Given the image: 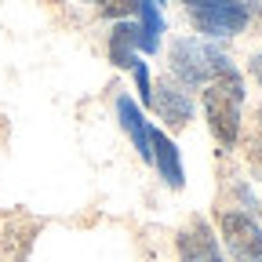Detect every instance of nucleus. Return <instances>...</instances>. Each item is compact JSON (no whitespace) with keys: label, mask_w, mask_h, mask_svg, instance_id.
I'll return each mask as SVG.
<instances>
[{"label":"nucleus","mask_w":262,"mask_h":262,"mask_svg":"<svg viewBox=\"0 0 262 262\" xmlns=\"http://www.w3.org/2000/svg\"><path fill=\"white\" fill-rule=\"evenodd\" d=\"M258 124H262V110H258Z\"/></svg>","instance_id":"nucleus-14"},{"label":"nucleus","mask_w":262,"mask_h":262,"mask_svg":"<svg viewBox=\"0 0 262 262\" xmlns=\"http://www.w3.org/2000/svg\"><path fill=\"white\" fill-rule=\"evenodd\" d=\"M95 4H98V15L124 22L127 15H135V4H139V0H95Z\"/></svg>","instance_id":"nucleus-11"},{"label":"nucleus","mask_w":262,"mask_h":262,"mask_svg":"<svg viewBox=\"0 0 262 262\" xmlns=\"http://www.w3.org/2000/svg\"><path fill=\"white\" fill-rule=\"evenodd\" d=\"M149 164H157V175L168 182L171 189H182V186H186L179 149H175V142L164 135V131H157V127H149Z\"/></svg>","instance_id":"nucleus-7"},{"label":"nucleus","mask_w":262,"mask_h":262,"mask_svg":"<svg viewBox=\"0 0 262 262\" xmlns=\"http://www.w3.org/2000/svg\"><path fill=\"white\" fill-rule=\"evenodd\" d=\"M226 62H229L226 55H219L215 48H208L196 37H182L171 44V73H175V84H182L186 91L204 88Z\"/></svg>","instance_id":"nucleus-2"},{"label":"nucleus","mask_w":262,"mask_h":262,"mask_svg":"<svg viewBox=\"0 0 262 262\" xmlns=\"http://www.w3.org/2000/svg\"><path fill=\"white\" fill-rule=\"evenodd\" d=\"M117 117H120V127L127 131L131 146L139 149V157H142V160H149V124L142 120L139 106L131 102L127 95H120V98H117Z\"/></svg>","instance_id":"nucleus-8"},{"label":"nucleus","mask_w":262,"mask_h":262,"mask_svg":"<svg viewBox=\"0 0 262 262\" xmlns=\"http://www.w3.org/2000/svg\"><path fill=\"white\" fill-rule=\"evenodd\" d=\"M189 22L204 37H233L248 26V4L244 0H179Z\"/></svg>","instance_id":"nucleus-3"},{"label":"nucleus","mask_w":262,"mask_h":262,"mask_svg":"<svg viewBox=\"0 0 262 262\" xmlns=\"http://www.w3.org/2000/svg\"><path fill=\"white\" fill-rule=\"evenodd\" d=\"M131 70H135V84H139V95H142V102H149V70H146V62H139L135 58V66H131Z\"/></svg>","instance_id":"nucleus-12"},{"label":"nucleus","mask_w":262,"mask_h":262,"mask_svg":"<svg viewBox=\"0 0 262 262\" xmlns=\"http://www.w3.org/2000/svg\"><path fill=\"white\" fill-rule=\"evenodd\" d=\"M149 106L157 110V117H160L164 124L175 127V131H182V127L189 124V117H193L189 91H186L182 84H175V80H157V84L149 88Z\"/></svg>","instance_id":"nucleus-5"},{"label":"nucleus","mask_w":262,"mask_h":262,"mask_svg":"<svg viewBox=\"0 0 262 262\" xmlns=\"http://www.w3.org/2000/svg\"><path fill=\"white\" fill-rule=\"evenodd\" d=\"M219 229L226 237V248L237 262H262V229L244 211H222Z\"/></svg>","instance_id":"nucleus-4"},{"label":"nucleus","mask_w":262,"mask_h":262,"mask_svg":"<svg viewBox=\"0 0 262 262\" xmlns=\"http://www.w3.org/2000/svg\"><path fill=\"white\" fill-rule=\"evenodd\" d=\"M248 70H251V77H255V80L262 84V51H258V55L251 58V66H248Z\"/></svg>","instance_id":"nucleus-13"},{"label":"nucleus","mask_w":262,"mask_h":262,"mask_svg":"<svg viewBox=\"0 0 262 262\" xmlns=\"http://www.w3.org/2000/svg\"><path fill=\"white\" fill-rule=\"evenodd\" d=\"M179 255H182V262H222L215 233H211V226L204 219H193L179 233Z\"/></svg>","instance_id":"nucleus-6"},{"label":"nucleus","mask_w":262,"mask_h":262,"mask_svg":"<svg viewBox=\"0 0 262 262\" xmlns=\"http://www.w3.org/2000/svg\"><path fill=\"white\" fill-rule=\"evenodd\" d=\"M135 15H139V26H135L139 51L153 55L157 44H160V33H164V18H160V11H157L153 0H139V4H135Z\"/></svg>","instance_id":"nucleus-9"},{"label":"nucleus","mask_w":262,"mask_h":262,"mask_svg":"<svg viewBox=\"0 0 262 262\" xmlns=\"http://www.w3.org/2000/svg\"><path fill=\"white\" fill-rule=\"evenodd\" d=\"M157 4H160V0H157Z\"/></svg>","instance_id":"nucleus-15"},{"label":"nucleus","mask_w":262,"mask_h":262,"mask_svg":"<svg viewBox=\"0 0 262 262\" xmlns=\"http://www.w3.org/2000/svg\"><path fill=\"white\" fill-rule=\"evenodd\" d=\"M241 102H244V80L233 62H226L222 70L204 84V113L208 127L222 149H233L241 139Z\"/></svg>","instance_id":"nucleus-1"},{"label":"nucleus","mask_w":262,"mask_h":262,"mask_svg":"<svg viewBox=\"0 0 262 262\" xmlns=\"http://www.w3.org/2000/svg\"><path fill=\"white\" fill-rule=\"evenodd\" d=\"M135 48H139V37H135V22H117L113 33H110V62L120 66V70H131L135 66Z\"/></svg>","instance_id":"nucleus-10"}]
</instances>
